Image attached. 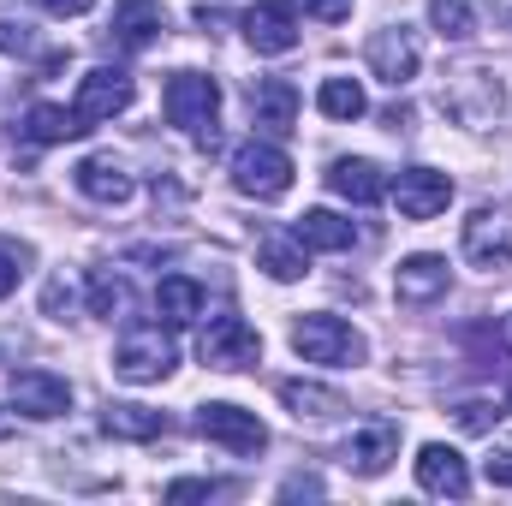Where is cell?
<instances>
[{
	"instance_id": "obj_1",
	"label": "cell",
	"mask_w": 512,
	"mask_h": 506,
	"mask_svg": "<svg viewBox=\"0 0 512 506\" xmlns=\"http://www.w3.org/2000/svg\"><path fill=\"white\" fill-rule=\"evenodd\" d=\"M161 108H167V126L191 131L203 149H215V120H221V84L203 78V72H173L167 90H161Z\"/></svg>"
},
{
	"instance_id": "obj_2",
	"label": "cell",
	"mask_w": 512,
	"mask_h": 506,
	"mask_svg": "<svg viewBox=\"0 0 512 506\" xmlns=\"http://www.w3.org/2000/svg\"><path fill=\"white\" fill-rule=\"evenodd\" d=\"M292 352L304 358V364H334V370H352V364H364V334L352 328V322H340V316H328V310H316V316H298V328H292Z\"/></svg>"
},
{
	"instance_id": "obj_3",
	"label": "cell",
	"mask_w": 512,
	"mask_h": 506,
	"mask_svg": "<svg viewBox=\"0 0 512 506\" xmlns=\"http://www.w3.org/2000/svg\"><path fill=\"white\" fill-rule=\"evenodd\" d=\"M233 185H239L245 197H256V203L286 197V191H292V155H286L280 143H262V137L239 143V149H233Z\"/></svg>"
},
{
	"instance_id": "obj_4",
	"label": "cell",
	"mask_w": 512,
	"mask_h": 506,
	"mask_svg": "<svg viewBox=\"0 0 512 506\" xmlns=\"http://www.w3.org/2000/svg\"><path fill=\"white\" fill-rule=\"evenodd\" d=\"M173 364H179V352H173V340H167L161 328H126V340H120V352H114V376L131 381V387L167 381Z\"/></svg>"
},
{
	"instance_id": "obj_5",
	"label": "cell",
	"mask_w": 512,
	"mask_h": 506,
	"mask_svg": "<svg viewBox=\"0 0 512 506\" xmlns=\"http://www.w3.org/2000/svg\"><path fill=\"white\" fill-rule=\"evenodd\" d=\"M197 435L203 441H215V447H227V453H239V459H251L268 447V429H262V417L245 411V405H227V399H215V405H197Z\"/></svg>"
},
{
	"instance_id": "obj_6",
	"label": "cell",
	"mask_w": 512,
	"mask_h": 506,
	"mask_svg": "<svg viewBox=\"0 0 512 506\" xmlns=\"http://www.w3.org/2000/svg\"><path fill=\"white\" fill-rule=\"evenodd\" d=\"M441 108H447L453 120H465V126H483V120L501 114V78L483 72V66H459V72H447V84H441Z\"/></svg>"
},
{
	"instance_id": "obj_7",
	"label": "cell",
	"mask_w": 512,
	"mask_h": 506,
	"mask_svg": "<svg viewBox=\"0 0 512 506\" xmlns=\"http://www.w3.org/2000/svg\"><path fill=\"white\" fill-rule=\"evenodd\" d=\"M197 352H203V364H209V370H251L256 358H262V340H256V328L245 322V316L221 310V316H209V328H203Z\"/></svg>"
},
{
	"instance_id": "obj_8",
	"label": "cell",
	"mask_w": 512,
	"mask_h": 506,
	"mask_svg": "<svg viewBox=\"0 0 512 506\" xmlns=\"http://www.w3.org/2000/svg\"><path fill=\"white\" fill-rule=\"evenodd\" d=\"M126 108H131V72H120V66H96V72L78 78L72 114H78L84 126H102V120H114V114H126Z\"/></svg>"
},
{
	"instance_id": "obj_9",
	"label": "cell",
	"mask_w": 512,
	"mask_h": 506,
	"mask_svg": "<svg viewBox=\"0 0 512 506\" xmlns=\"http://www.w3.org/2000/svg\"><path fill=\"white\" fill-rule=\"evenodd\" d=\"M364 60H370V72L382 78V84H411L417 78V66H423V48H417V36L405 30V24H387L370 36V48H364Z\"/></svg>"
},
{
	"instance_id": "obj_10",
	"label": "cell",
	"mask_w": 512,
	"mask_h": 506,
	"mask_svg": "<svg viewBox=\"0 0 512 506\" xmlns=\"http://www.w3.org/2000/svg\"><path fill=\"white\" fill-rule=\"evenodd\" d=\"M465 256H471V268H483V274H507L512 268V221L507 215L477 209V215L465 221Z\"/></svg>"
},
{
	"instance_id": "obj_11",
	"label": "cell",
	"mask_w": 512,
	"mask_h": 506,
	"mask_svg": "<svg viewBox=\"0 0 512 506\" xmlns=\"http://www.w3.org/2000/svg\"><path fill=\"white\" fill-rule=\"evenodd\" d=\"M393 203L405 221H435L447 203H453V179L435 173V167H405L399 185H393Z\"/></svg>"
},
{
	"instance_id": "obj_12",
	"label": "cell",
	"mask_w": 512,
	"mask_h": 506,
	"mask_svg": "<svg viewBox=\"0 0 512 506\" xmlns=\"http://www.w3.org/2000/svg\"><path fill=\"white\" fill-rule=\"evenodd\" d=\"M12 405L24 417L48 423V417H66L72 411V387L60 376H48V370H12Z\"/></svg>"
},
{
	"instance_id": "obj_13",
	"label": "cell",
	"mask_w": 512,
	"mask_h": 506,
	"mask_svg": "<svg viewBox=\"0 0 512 506\" xmlns=\"http://www.w3.org/2000/svg\"><path fill=\"white\" fill-rule=\"evenodd\" d=\"M245 42H251L256 54H292V48H298V18H292V6L256 0L251 12H245Z\"/></svg>"
},
{
	"instance_id": "obj_14",
	"label": "cell",
	"mask_w": 512,
	"mask_h": 506,
	"mask_svg": "<svg viewBox=\"0 0 512 506\" xmlns=\"http://www.w3.org/2000/svg\"><path fill=\"white\" fill-rule=\"evenodd\" d=\"M393 459H399V423H387V417H370V423L346 441V465H352L358 477H382Z\"/></svg>"
},
{
	"instance_id": "obj_15",
	"label": "cell",
	"mask_w": 512,
	"mask_h": 506,
	"mask_svg": "<svg viewBox=\"0 0 512 506\" xmlns=\"http://www.w3.org/2000/svg\"><path fill=\"white\" fill-rule=\"evenodd\" d=\"M447 286H453L447 256H405V262L393 268V292H399V304H435Z\"/></svg>"
},
{
	"instance_id": "obj_16",
	"label": "cell",
	"mask_w": 512,
	"mask_h": 506,
	"mask_svg": "<svg viewBox=\"0 0 512 506\" xmlns=\"http://www.w3.org/2000/svg\"><path fill=\"white\" fill-rule=\"evenodd\" d=\"M161 30H167V12L155 6V0H114V30H108V42L114 48H149V42H161Z\"/></svg>"
},
{
	"instance_id": "obj_17",
	"label": "cell",
	"mask_w": 512,
	"mask_h": 506,
	"mask_svg": "<svg viewBox=\"0 0 512 506\" xmlns=\"http://www.w3.org/2000/svg\"><path fill=\"white\" fill-rule=\"evenodd\" d=\"M417 483H423L429 495H447V501H465V495H471L465 459H459L453 447H441V441H429V447L417 453Z\"/></svg>"
},
{
	"instance_id": "obj_18",
	"label": "cell",
	"mask_w": 512,
	"mask_h": 506,
	"mask_svg": "<svg viewBox=\"0 0 512 506\" xmlns=\"http://www.w3.org/2000/svg\"><path fill=\"white\" fill-rule=\"evenodd\" d=\"M72 179H78V191H84L90 203H108V209L126 203L131 191H137L131 173H126V161H114V155H84V161L72 167Z\"/></svg>"
},
{
	"instance_id": "obj_19",
	"label": "cell",
	"mask_w": 512,
	"mask_h": 506,
	"mask_svg": "<svg viewBox=\"0 0 512 506\" xmlns=\"http://www.w3.org/2000/svg\"><path fill=\"white\" fill-rule=\"evenodd\" d=\"M251 120L262 131H274V137H286V131L298 126V90H292V78H256L251 84Z\"/></svg>"
},
{
	"instance_id": "obj_20",
	"label": "cell",
	"mask_w": 512,
	"mask_h": 506,
	"mask_svg": "<svg viewBox=\"0 0 512 506\" xmlns=\"http://www.w3.org/2000/svg\"><path fill=\"white\" fill-rule=\"evenodd\" d=\"M328 191L346 197V203H358V209H370V203H382L387 179H382L376 161H364V155H340V161L328 167Z\"/></svg>"
},
{
	"instance_id": "obj_21",
	"label": "cell",
	"mask_w": 512,
	"mask_h": 506,
	"mask_svg": "<svg viewBox=\"0 0 512 506\" xmlns=\"http://www.w3.org/2000/svg\"><path fill=\"white\" fill-rule=\"evenodd\" d=\"M292 239H298L304 251H352V245H358V227L340 221L334 209H304V215L292 221Z\"/></svg>"
},
{
	"instance_id": "obj_22",
	"label": "cell",
	"mask_w": 512,
	"mask_h": 506,
	"mask_svg": "<svg viewBox=\"0 0 512 506\" xmlns=\"http://www.w3.org/2000/svg\"><path fill=\"white\" fill-rule=\"evenodd\" d=\"M155 316H161L167 328L197 322V316H203V286H197V280H185V274L161 280V286H155Z\"/></svg>"
},
{
	"instance_id": "obj_23",
	"label": "cell",
	"mask_w": 512,
	"mask_h": 506,
	"mask_svg": "<svg viewBox=\"0 0 512 506\" xmlns=\"http://www.w3.org/2000/svg\"><path fill=\"white\" fill-rule=\"evenodd\" d=\"M280 405H286L298 423H304V417L322 423V417H340V411H346V399H340L334 387H316V381H280Z\"/></svg>"
},
{
	"instance_id": "obj_24",
	"label": "cell",
	"mask_w": 512,
	"mask_h": 506,
	"mask_svg": "<svg viewBox=\"0 0 512 506\" xmlns=\"http://www.w3.org/2000/svg\"><path fill=\"white\" fill-rule=\"evenodd\" d=\"M84 120L72 114V108H54V102H36L30 114H24V137L30 143H72V137H84Z\"/></svg>"
},
{
	"instance_id": "obj_25",
	"label": "cell",
	"mask_w": 512,
	"mask_h": 506,
	"mask_svg": "<svg viewBox=\"0 0 512 506\" xmlns=\"http://www.w3.org/2000/svg\"><path fill=\"white\" fill-rule=\"evenodd\" d=\"M102 429L120 435V441H161L167 435V417L149 411V405H108L102 411Z\"/></svg>"
},
{
	"instance_id": "obj_26",
	"label": "cell",
	"mask_w": 512,
	"mask_h": 506,
	"mask_svg": "<svg viewBox=\"0 0 512 506\" xmlns=\"http://www.w3.org/2000/svg\"><path fill=\"white\" fill-rule=\"evenodd\" d=\"M316 108H322L328 120H364V114H370V102H364L358 78H322V90H316Z\"/></svg>"
},
{
	"instance_id": "obj_27",
	"label": "cell",
	"mask_w": 512,
	"mask_h": 506,
	"mask_svg": "<svg viewBox=\"0 0 512 506\" xmlns=\"http://www.w3.org/2000/svg\"><path fill=\"white\" fill-rule=\"evenodd\" d=\"M262 268H268L274 280H298V274L310 268V251H304L292 233H268V239H262Z\"/></svg>"
},
{
	"instance_id": "obj_28",
	"label": "cell",
	"mask_w": 512,
	"mask_h": 506,
	"mask_svg": "<svg viewBox=\"0 0 512 506\" xmlns=\"http://www.w3.org/2000/svg\"><path fill=\"white\" fill-rule=\"evenodd\" d=\"M131 310V286L120 274H108V268H96L90 274V316H102V322H120Z\"/></svg>"
},
{
	"instance_id": "obj_29",
	"label": "cell",
	"mask_w": 512,
	"mask_h": 506,
	"mask_svg": "<svg viewBox=\"0 0 512 506\" xmlns=\"http://www.w3.org/2000/svg\"><path fill=\"white\" fill-rule=\"evenodd\" d=\"M429 24L447 42H465V36H477V6L471 0H429Z\"/></svg>"
},
{
	"instance_id": "obj_30",
	"label": "cell",
	"mask_w": 512,
	"mask_h": 506,
	"mask_svg": "<svg viewBox=\"0 0 512 506\" xmlns=\"http://www.w3.org/2000/svg\"><path fill=\"white\" fill-rule=\"evenodd\" d=\"M465 346L477 352V370H512V352L501 346V334H489V328H465Z\"/></svg>"
},
{
	"instance_id": "obj_31",
	"label": "cell",
	"mask_w": 512,
	"mask_h": 506,
	"mask_svg": "<svg viewBox=\"0 0 512 506\" xmlns=\"http://www.w3.org/2000/svg\"><path fill=\"white\" fill-rule=\"evenodd\" d=\"M24 262H30V245H18V239H0V298H6L12 286H18Z\"/></svg>"
},
{
	"instance_id": "obj_32",
	"label": "cell",
	"mask_w": 512,
	"mask_h": 506,
	"mask_svg": "<svg viewBox=\"0 0 512 506\" xmlns=\"http://www.w3.org/2000/svg\"><path fill=\"white\" fill-rule=\"evenodd\" d=\"M0 54H36V30L24 24V18H0Z\"/></svg>"
},
{
	"instance_id": "obj_33",
	"label": "cell",
	"mask_w": 512,
	"mask_h": 506,
	"mask_svg": "<svg viewBox=\"0 0 512 506\" xmlns=\"http://www.w3.org/2000/svg\"><path fill=\"white\" fill-rule=\"evenodd\" d=\"M495 417H501V411H495L489 399H465V405H459V429H465V435H489Z\"/></svg>"
},
{
	"instance_id": "obj_34",
	"label": "cell",
	"mask_w": 512,
	"mask_h": 506,
	"mask_svg": "<svg viewBox=\"0 0 512 506\" xmlns=\"http://www.w3.org/2000/svg\"><path fill=\"white\" fill-rule=\"evenodd\" d=\"M215 495H233V483H203V477L167 483V501H215Z\"/></svg>"
},
{
	"instance_id": "obj_35",
	"label": "cell",
	"mask_w": 512,
	"mask_h": 506,
	"mask_svg": "<svg viewBox=\"0 0 512 506\" xmlns=\"http://www.w3.org/2000/svg\"><path fill=\"white\" fill-rule=\"evenodd\" d=\"M298 12H310V18H322V24H340V18H352V0H292Z\"/></svg>"
},
{
	"instance_id": "obj_36",
	"label": "cell",
	"mask_w": 512,
	"mask_h": 506,
	"mask_svg": "<svg viewBox=\"0 0 512 506\" xmlns=\"http://www.w3.org/2000/svg\"><path fill=\"white\" fill-rule=\"evenodd\" d=\"M483 471H489V483H495V489H512V447H501Z\"/></svg>"
},
{
	"instance_id": "obj_37",
	"label": "cell",
	"mask_w": 512,
	"mask_h": 506,
	"mask_svg": "<svg viewBox=\"0 0 512 506\" xmlns=\"http://www.w3.org/2000/svg\"><path fill=\"white\" fill-rule=\"evenodd\" d=\"M36 6H42V12H54V18H84L96 0H36Z\"/></svg>"
},
{
	"instance_id": "obj_38",
	"label": "cell",
	"mask_w": 512,
	"mask_h": 506,
	"mask_svg": "<svg viewBox=\"0 0 512 506\" xmlns=\"http://www.w3.org/2000/svg\"><path fill=\"white\" fill-rule=\"evenodd\" d=\"M280 495H286V501H298V495H322V483H316V477H286Z\"/></svg>"
},
{
	"instance_id": "obj_39",
	"label": "cell",
	"mask_w": 512,
	"mask_h": 506,
	"mask_svg": "<svg viewBox=\"0 0 512 506\" xmlns=\"http://www.w3.org/2000/svg\"><path fill=\"white\" fill-rule=\"evenodd\" d=\"M6 435H12V411H0V441H6Z\"/></svg>"
},
{
	"instance_id": "obj_40",
	"label": "cell",
	"mask_w": 512,
	"mask_h": 506,
	"mask_svg": "<svg viewBox=\"0 0 512 506\" xmlns=\"http://www.w3.org/2000/svg\"><path fill=\"white\" fill-rule=\"evenodd\" d=\"M507 411H512V370H507Z\"/></svg>"
}]
</instances>
